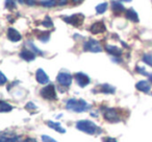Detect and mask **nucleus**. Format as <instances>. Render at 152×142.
<instances>
[{"label": "nucleus", "mask_w": 152, "mask_h": 142, "mask_svg": "<svg viewBox=\"0 0 152 142\" xmlns=\"http://www.w3.org/2000/svg\"><path fill=\"white\" fill-rule=\"evenodd\" d=\"M66 108L68 110H71L73 112L81 113L85 112L89 109V104L85 102L83 99H75V98H71L67 102Z\"/></svg>", "instance_id": "1"}, {"label": "nucleus", "mask_w": 152, "mask_h": 142, "mask_svg": "<svg viewBox=\"0 0 152 142\" xmlns=\"http://www.w3.org/2000/svg\"><path fill=\"white\" fill-rule=\"evenodd\" d=\"M76 127L79 131L83 132L86 134H89V135H94L98 129L97 125L93 121L90 120H79L78 122L76 123Z\"/></svg>", "instance_id": "2"}, {"label": "nucleus", "mask_w": 152, "mask_h": 142, "mask_svg": "<svg viewBox=\"0 0 152 142\" xmlns=\"http://www.w3.org/2000/svg\"><path fill=\"white\" fill-rule=\"evenodd\" d=\"M86 51H90V52H101L102 47L100 45V43L98 41L94 40V39H90L87 42L85 43V46H83Z\"/></svg>", "instance_id": "3"}, {"label": "nucleus", "mask_w": 152, "mask_h": 142, "mask_svg": "<svg viewBox=\"0 0 152 142\" xmlns=\"http://www.w3.org/2000/svg\"><path fill=\"white\" fill-rule=\"evenodd\" d=\"M41 95L45 98V99H55L56 98V92H55V88L52 84L47 85L45 88L41 90Z\"/></svg>", "instance_id": "4"}, {"label": "nucleus", "mask_w": 152, "mask_h": 142, "mask_svg": "<svg viewBox=\"0 0 152 142\" xmlns=\"http://www.w3.org/2000/svg\"><path fill=\"white\" fill-rule=\"evenodd\" d=\"M64 21H66L67 23L72 24L74 26H79L83 23V19H85V16L83 14H76V15H72L70 17H64Z\"/></svg>", "instance_id": "5"}, {"label": "nucleus", "mask_w": 152, "mask_h": 142, "mask_svg": "<svg viewBox=\"0 0 152 142\" xmlns=\"http://www.w3.org/2000/svg\"><path fill=\"white\" fill-rule=\"evenodd\" d=\"M56 81L58 82L61 86L69 87L72 84V75L68 72H59L56 77Z\"/></svg>", "instance_id": "6"}, {"label": "nucleus", "mask_w": 152, "mask_h": 142, "mask_svg": "<svg viewBox=\"0 0 152 142\" xmlns=\"http://www.w3.org/2000/svg\"><path fill=\"white\" fill-rule=\"evenodd\" d=\"M75 79H76V82H77V84H78L81 88L87 87V86L90 84V82H91V81H90V77L83 72L76 73V74H75Z\"/></svg>", "instance_id": "7"}, {"label": "nucleus", "mask_w": 152, "mask_h": 142, "mask_svg": "<svg viewBox=\"0 0 152 142\" xmlns=\"http://www.w3.org/2000/svg\"><path fill=\"white\" fill-rule=\"evenodd\" d=\"M103 115L105 120L110 121V122H117V121L120 120L116 110H114V109H106Z\"/></svg>", "instance_id": "8"}, {"label": "nucleus", "mask_w": 152, "mask_h": 142, "mask_svg": "<svg viewBox=\"0 0 152 142\" xmlns=\"http://www.w3.org/2000/svg\"><path fill=\"white\" fill-rule=\"evenodd\" d=\"M36 79L37 81H38V83L42 84V85H44V84H47L49 82V77L48 75L46 74V72H45L43 69H38L36 72Z\"/></svg>", "instance_id": "9"}, {"label": "nucleus", "mask_w": 152, "mask_h": 142, "mask_svg": "<svg viewBox=\"0 0 152 142\" xmlns=\"http://www.w3.org/2000/svg\"><path fill=\"white\" fill-rule=\"evenodd\" d=\"M7 38L12 41V42H19L21 40V35L18 30H16L15 28L10 27L7 29Z\"/></svg>", "instance_id": "10"}, {"label": "nucleus", "mask_w": 152, "mask_h": 142, "mask_svg": "<svg viewBox=\"0 0 152 142\" xmlns=\"http://www.w3.org/2000/svg\"><path fill=\"white\" fill-rule=\"evenodd\" d=\"M135 88L139 91L144 92V93H149L150 90H151V85L148 81H140L139 83H137Z\"/></svg>", "instance_id": "11"}, {"label": "nucleus", "mask_w": 152, "mask_h": 142, "mask_svg": "<svg viewBox=\"0 0 152 142\" xmlns=\"http://www.w3.org/2000/svg\"><path fill=\"white\" fill-rule=\"evenodd\" d=\"M105 25H104L103 22H95L93 25L91 26L90 30H91L92 34L96 35V34H100V32H105Z\"/></svg>", "instance_id": "12"}, {"label": "nucleus", "mask_w": 152, "mask_h": 142, "mask_svg": "<svg viewBox=\"0 0 152 142\" xmlns=\"http://www.w3.org/2000/svg\"><path fill=\"white\" fill-rule=\"evenodd\" d=\"M20 57L27 62H31L36 59V54H34V52L28 50V49H24V50H22L21 53H20Z\"/></svg>", "instance_id": "13"}, {"label": "nucleus", "mask_w": 152, "mask_h": 142, "mask_svg": "<svg viewBox=\"0 0 152 142\" xmlns=\"http://www.w3.org/2000/svg\"><path fill=\"white\" fill-rule=\"evenodd\" d=\"M105 50L107 51L110 54L115 55V57H119L122 54V50L120 48H118L117 46H113V45H106Z\"/></svg>", "instance_id": "14"}, {"label": "nucleus", "mask_w": 152, "mask_h": 142, "mask_svg": "<svg viewBox=\"0 0 152 142\" xmlns=\"http://www.w3.org/2000/svg\"><path fill=\"white\" fill-rule=\"evenodd\" d=\"M125 14H126V18L128 20H130L132 22H139V15L133 9H128Z\"/></svg>", "instance_id": "15"}, {"label": "nucleus", "mask_w": 152, "mask_h": 142, "mask_svg": "<svg viewBox=\"0 0 152 142\" xmlns=\"http://www.w3.org/2000/svg\"><path fill=\"white\" fill-rule=\"evenodd\" d=\"M47 125H48L49 127H51V129H55L56 132H58V133L64 134L66 132V129H64V127H61L58 122H54V121H48V122H47Z\"/></svg>", "instance_id": "16"}, {"label": "nucleus", "mask_w": 152, "mask_h": 142, "mask_svg": "<svg viewBox=\"0 0 152 142\" xmlns=\"http://www.w3.org/2000/svg\"><path fill=\"white\" fill-rule=\"evenodd\" d=\"M100 91L106 94H108V93L113 94V93H115V88L112 87L110 85H108V84H104V85H102L101 88H100Z\"/></svg>", "instance_id": "17"}, {"label": "nucleus", "mask_w": 152, "mask_h": 142, "mask_svg": "<svg viewBox=\"0 0 152 142\" xmlns=\"http://www.w3.org/2000/svg\"><path fill=\"white\" fill-rule=\"evenodd\" d=\"M0 142H18V137L16 136H5L1 135Z\"/></svg>", "instance_id": "18"}, {"label": "nucleus", "mask_w": 152, "mask_h": 142, "mask_svg": "<svg viewBox=\"0 0 152 142\" xmlns=\"http://www.w3.org/2000/svg\"><path fill=\"white\" fill-rule=\"evenodd\" d=\"M13 110V107L11 104H7L5 102H0V112L4 113V112H10V111Z\"/></svg>", "instance_id": "19"}, {"label": "nucleus", "mask_w": 152, "mask_h": 142, "mask_svg": "<svg viewBox=\"0 0 152 142\" xmlns=\"http://www.w3.org/2000/svg\"><path fill=\"white\" fill-rule=\"evenodd\" d=\"M107 10V3L103 2V3H100L96 7V13L97 14H103L105 13V11Z\"/></svg>", "instance_id": "20"}, {"label": "nucleus", "mask_w": 152, "mask_h": 142, "mask_svg": "<svg viewBox=\"0 0 152 142\" xmlns=\"http://www.w3.org/2000/svg\"><path fill=\"white\" fill-rule=\"evenodd\" d=\"M112 7L115 12H123L124 11V7H123L120 2H118V1H113Z\"/></svg>", "instance_id": "21"}, {"label": "nucleus", "mask_w": 152, "mask_h": 142, "mask_svg": "<svg viewBox=\"0 0 152 142\" xmlns=\"http://www.w3.org/2000/svg\"><path fill=\"white\" fill-rule=\"evenodd\" d=\"M41 4H42L43 7H51L56 4V1H55V0H44V1H41Z\"/></svg>", "instance_id": "22"}, {"label": "nucleus", "mask_w": 152, "mask_h": 142, "mask_svg": "<svg viewBox=\"0 0 152 142\" xmlns=\"http://www.w3.org/2000/svg\"><path fill=\"white\" fill-rule=\"evenodd\" d=\"M143 61L145 62L147 65L152 66V53H146V54H144Z\"/></svg>", "instance_id": "23"}, {"label": "nucleus", "mask_w": 152, "mask_h": 142, "mask_svg": "<svg viewBox=\"0 0 152 142\" xmlns=\"http://www.w3.org/2000/svg\"><path fill=\"white\" fill-rule=\"evenodd\" d=\"M42 24L44 26H46V27H52V26H53L52 21H51V19L49 17H46V19L42 22Z\"/></svg>", "instance_id": "24"}, {"label": "nucleus", "mask_w": 152, "mask_h": 142, "mask_svg": "<svg viewBox=\"0 0 152 142\" xmlns=\"http://www.w3.org/2000/svg\"><path fill=\"white\" fill-rule=\"evenodd\" d=\"M42 140H43V142H57L56 140H54L53 138H51L50 136H47V135H43Z\"/></svg>", "instance_id": "25"}, {"label": "nucleus", "mask_w": 152, "mask_h": 142, "mask_svg": "<svg viewBox=\"0 0 152 142\" xmlns=\"http://www.w3.org/2000/svg\"><path fill=\"white\" fill-rule=\"evenodd\" d=\"M5 4H7V9H10V10L14 9V7H15V5H16L14 0H7V1H5Z\"/></svg>", "instance_id": "26"}, {"label": "nucleus", "mask_w": 152, "mask_h": 142, "mask_svg": "<svg viewBox=\"0 0 152 142\" xmlns=\"http://www.w3.org/2000/svg\"><path fill=\"white\" fill-rule=\"evenodd\" d=\"M0 79H1V81H0L1 85H4V84L7 83V77H5V75L3 74L2 72H0Z\"/></svg>", "instance_id": "27"}, {"label": "nucleus", "mask_w": 152, "mask_h": 142, "mask_svg": "<svg viewBox=\"0 0 152 142\" xmlns=\"http://www.w3.org/2000/svg\"><path fill=\"white\" fill-rule=\"evenodd\" d=\"M39 39H40L41 41H43V42H47V41L49 40V34H46L45 36H42V37H39Z\"/></svg>", "instance_id": "28"}, {"label": "nucleus", "mask_w": 152, "mask_h": 142, "mask_svg": "<svg viewBox=\"0 0 152 142\" xmlns=\"http://www.w3.org/2000/svg\"><path fill=\"white\" fill-rule=\"evenodd\" d=\"M28 44H29V46L31 47V48L34 49V50H36V52H37V53H39V54H43V52H42V51H40V50H39V49L37 48L36 46H34V45H32V44H31V43H30V42L28 43Z\"/></svg>", "instance_id": "29"}, {"label": "nucleus", "mask_w": 152, "mask_h": 142, "mask_svg": "<svg viewBox=\"0 0 152 142\" xmlns=\"http://www.w3.org/2000/svg\"><path fill=\"white\" fill-rule=\"evenodd\" d=\"M25 108L26 109H36V104H32V102H28V104H26Z\"/></svg>", "instance_id": "30"}, {"label": "nucleus", "mask_w": 152, "mask_h": 142, "mask_svg": "<svg viewBox=\"0 0 152 142\" xmlns=\"http://www.w3.org/2000/svg\"><path fill=\"white\" fill-rule=\"evenodd\" d=\"M104 142H117V140L114 139V138L108 137V138H104Z\"/></svg>", "instance_id": "31"}, {"label": "nucleus", "mask_w": 152, "mask_h": 142, "mask_svg": "<svg viewBox=\"0 0 152 142\" xmlns=\"http://www.w3.org/2000/svg\"><path fill=\"white\" fill-rule=\"evenodd\" d=\"M24 1H25L28 5H34V3H36V1H34V0H24Z\"/></svg>", "instance_id": "32"}, {"label": "nucleus", "mask_w": 152, "mask_h": 142, "mask_svg": "<svg viewBox=\"0 0 152 142\" xmlns=\"http://www.w3.org/2000/svg\"><path fill=\"white\" fill-rule=\"evenodd\" d=\"M68 2V0H58V4L59 5H64Z\"/></svg>", "instance_id": "33"}, {"label": "nucleus", "mask_w": 152, "mask_h": 142, "mask_svg": "<svg viewBox=\"0 0 152 142\" xmlns=\"http://www.w3.org/2000/svg\"><path fill=\"white\" fill-rule=\"evenodd\" d=\"M23 142H37L34 139H30V138H28V139H26V140H24Z\"/></svg>", "instance_id": "34"}, {"label": "nucleus", "mask_w": 152, "mask_h": 142, "mask_svg": "<svg viewBox=\"0 0 152 142\" xmlns=\"http://www.w3.org/2000/svg\"><path fill=\"white\" fill-rule=\"evenodd\" d=\"M72 1H73L74 3H79V2H81L83 0H72Z\"/></svg>", "instance_id": "35"}, {"label": "nucleus", "mask_w": 152, "mask_h": 142, "mask_svg": "<svg viewBox=\"0 0 152 142\" xmlns=\"http://www.w3.org/2000/svg\"><path fill=\"white\" fill-rule=\"evenodd\" d=\"M121 1H124V2H130L131 0H121Z\"/></svg>", "instance_id": "36"}, {"label": "nucleus", "mask_w": 152, "mask_h": 142, "mask_svg": "<svg viewBox=\"0 0 152 142\" xmlns=\"http://www.w3.org/2000/svg\"><path fill=\"white\" fill-rule=\"evenodd\" d=\"M149 79H150V82H152V74L149 75Z\"/></svg>", "instance_id": "37"}]
</instances>
